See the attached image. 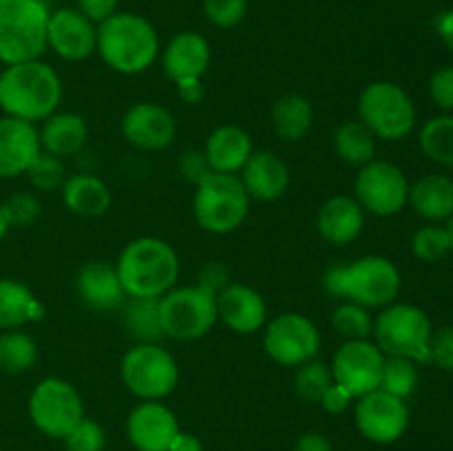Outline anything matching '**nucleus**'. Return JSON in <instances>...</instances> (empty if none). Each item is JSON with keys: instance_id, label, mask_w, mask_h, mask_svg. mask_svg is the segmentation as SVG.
<instances>
[{"instance_id": "obj_16", "label": "nucleus", "mask_w": 453, "mask_h": 451, "mask_svg": "<svg viewBox=\"0 0 453 451\" xmlns=\"http://www.w3.org/2000/svg\"><path fill=\"white\" fill-rule=\"evenodd\" d=\"M122 137L142 153H159L175 141V115L155 102H135L119 119Z\"/></svg>"}, {"instance_id": "obj_38", "label": "nucleus", "mask_w": 453, "mask_h": 451, "mask_svg": "<svg viewBox=\"0 0 453 451\" xmlns=\"http://www.w3.org/2000/svg\"><path fill=\"white\" fill-rule=\"evenodd\" d=\"M411 252H414L416 259L427 261V264H434V261H441L447 255H451L449 234H447L445 226L429 224L416 230L414 237H411Z\"/></svg>"}, {"instance_id": "obj_28", "label": "nucleus", "mask_w": 453, "mask_h": 451, "mask_svg": "<svg viewBox=\"0 0 453 451\" xmlns=\"http://www.w3.org/2000/svg\"><path fill=\"white\" fill-rule=\"evenodd\" d=\"M414 212L427 224H442L453 217V180L441 172L420 177L410 184V199Z\"/></svg>"}, {"instance_id": "obj_11", "label": "nucleus", "mask_w": 453, "mask_h": 451, "mask_svg": "<svg viewBox=\"0 0 453 451\" xmlns=\"http://www.w3.org/2000/svg\"><path fill=\"white\" fill-rule=\"evenodd\" d=\"M31 423L49 438H62L84 418V401L75 385L60 376L42 378L29 396Z\"/></svg>"}, {"instance_id": "obj_47", "label": "nucleus", "mask_w": 453, "mask_h": 451, "mask_svg": "<svg viewBox=\"0 0 453 451\" xmlns=\"http://www.w3.org/2000/svg\"><path fill=\"white\" fill-rule=\"evenodd\" d=\"M352 402H354V398L349 396V394L345 392V389L341 387V385L332 383L330 387L326 389V394H323V396H321L319 405H321L323 409L327 411V414L339 416V414H345V411L349 409V405H352Z\"/></svg>"}, {"instance_id": "obj_21", "label": "nucleus", "mask_w": 453, "mask_h": 451, "mask_svg": "<svg viewBox=\"0 0 453 451\" xmlns=\"http://www.w3.org/2000/svg\"><path fill=\"white\" fill-rule=\"evenodd\" d=\"M162 69L173 84L184 80L203 78L211 66V42L197 31H180L159 53Z\"/></svg>"}, {"instance_id": "obj_54", "label": "nucleus", "mask_w": 453, "mask_h": 451, "mask_svg": "<svg viewBox=\"0 0 453 451\" xmlns=\"http://www.w3.org/2000/svg\"><path fill=\"white\" fill-rule=\"evenodd\" d=\"M447 234H449V248H451V255H453V217L449 221H447Z\"/></svg>"}, {"instance_id": "obj_6", "label": "nucleus", "mask_w": 453, "mask_h": 451, "mask_svg": "<svg viewBox=\"0 0 453 451\" xmlns=\"http://www.w3.org/2000/svg\"><path fill=\"white\" fill-rule=\"evenodd\" d=\"M432 332L434 325L423 308L394 301L374 317L372 340L385 356H403L418 365H429Z\"/></svg>"}, {"instance_id": "obj_52", "label": "nucleus", "mask_w": 453, "mask_h": 451, "mask_svg": "<svg viewBox=\"0 0 453 451\" xmlns=\"http://www.w3.org/2000/svg\"><path fill=\"white\" fill-rule=\"evenodd\" d=\"M168 451H203V445L195 433H186L180 429V433L175 436Z\"/></svg>"}, {"instance_id": "obj_13", "label": "nucleus", "mask_w": 453, "mask_h": 451, "mask_svg": "<svg viewBox=\"0 0 453 451\" xmlns=\"http://www.w3.org/2000/svg\"><path fill=\"white\" fill-rule=\"evenodd\" d=\"M354 197L367 215L394 217L407 206L410 180L401 166L383 159H372L358 168Z\"/></svg>"}, {"instance_id": "obj_2", "label": "nucleus", "mask_w": 453, "mask_h": 451, "mask_svg": "<svg viewBox=\"0 0 453 451\" xmlns=\"http://www.w3.org/2000/svg\"><path fill=\"white\" fill-rule=\"evenodd\" d=\"M62 80L44 60L9 65L0 75V109L9 118L25 122H44L60 109Z\"/></svg>"}, {"instance_id": "obj_43", "label": "nucleus", "mask_w": 453, "mask_h": 451, "mask_svg": "<svg viewBox=\"0 0 453 451\" xmlns=\"http://www.w3.org/2000/svg\"><path fill=\"white\" fill-rule=\"evenodd\" d=\"M429 363L442 371H453V325H442L432 332Z\"/></svg>"}, {"instance_id": "obj_27", "label": "nucleus", "mask_w": 453, "mask_h": 451, "mask_svg": "<svg viewBox=\"0 0 453 451\" xmlns=\"http://www.w3.org/2000/svg\"><path fill=\"white\" fill-rule=\"evenodd\" d=\"M60 195L66 210L78 217H87V219L106 215L113 203V193H111L109 184L102 177L87 171L66 175Z\"/></svg>"}, {"instance_id": "obj_32", "label": "nucleus", "mask_w": 453, "mask_h": 451, "mask_svg": "<svg viewBox=\"0 0 453 451\" xmlns=\"http://www.w3.org/2000/svg\"><path fill=\"white\" fill-rule=\"evenodd\" d=\"M124 325L135 343H157L164 336L159 321V299H127Z\"/></svg>"}, {"instance_id": "obj_30", "label": "nucleus", "mask_w": 453, "mask_h": 451, "mask_svg": "<svg viewBox=\"0 0 453 451\" xmlns=\"http://www.w3.org/2000/svg\"><path fill=\"white\" fill-rule=\"evenodd\" d=\"M42 317L44 305L35 299L29 286L16 279H0V330H18Z\"/></svg>"}, {"instance_id": "obj_51", "label": "nucleus", "mask_w": 453, "mask_h": 451, "mask_svg": "<svg viewBox=\"0 0 453 451\" xmlns=\"http://www.w3.org/2000/svg\"><path fill=\"white\" fill-rule=\"evenodd\" d=\"M436 31L438 35H441L442 44L453 53V9L442 11L441 16L436 18Z\"/></svg>"}, {"instance_id": "obj_46", "label": "nucleus", "mask_w": 453, "mask_h": 451, "mask_svg": "<svg viewBox=\"0 0 453 451\" xmlns=\"http://www.w3.org/2000/svg\"><path fill=\"white\" fill-rule=\"evenodd\" d=\"M75 9H80L88 20L100 25L119 11V0H75Z\"/></svg>"}, {"instance_id": "obj_53", "label": "nucleus", "mask_w": 453, "mask_h": 451, "mask_svg": "<svg viewBox=\"0 0 453 451\" xmlns=\"http://www.w3.org/2000/svg\"><path fill=\"white\" fill-rule=\"evenodd\" d=\"M9 230V224H7V217H4V210H3V203H0V241L4 239V234H7Z\"/></svg>"}, {"instance_id": "obj_29", "label": "nucleus", "mask_w": 453, "mask_h": 451, "mask_svg": "<svg viewBox=\"0 0 453 451\" xmlns=\"http://www.w3.org/2000/svg\"><path fill=\"white\" fill-rule=\"evenodd\" d=\"M270 124L279 140L301 141L314 126V106L303 93H286L270 109Z\"/></svg>"}, {"instance_id": "obj_19", "label": "nucleus", "mask_w": 453, "mask_h": 451, "mask_svg": "<svg viewBox=\"0 0 453 451\" xmlns=\"http://www.w3.org/2000/svg\"><path fill=\"white\" fill-rule=\"evenodd\" d=\"M217 317L234 334L250 336L268 323V303L255 287L228 283L217 292Z\"/></svg>"}, {"instance_id": "obj_44", "label": "nucleus", "mask_w": 453, "mask_h": 451, "mask_svg": "<svg viewBox=\"0 0 453 451\" xmlns=\"http://www.w3.org/2000/svg\"><path fill=\"white\" fill-rule=\"evenodd\" d=\"M429 97L445 113H453V66H441L429 80Z\"/></svg>"}, {"instance_id": "obj_35", "label": "nucleus", "mask_w": 453, "mask_h": 451, "mask_svg": "<svg viewBox=\"0 0 453 451\" xmlns=\"http://www.w3.org/2000/svg\"><path fill=\"white\" fill-rule=\"evenodd\" d=\"M418 387V363L403 356H385L380 387L396 398H410Z\"/></svg>"}, {"instance_id": "obj_9", "label": "nucleus", "mask_w": 453, "mask_h": 451, "mask_svg": "<svg viewBox=\"0 0 453 451\" xmlns=\"http://www.w3.org/2000/svg\"><path fill=\"white\" fill-rule=\"evenodd\" d=\"M159 321L164 336L173 340H199L215 327L217 292L202 283L175 286L159 299Z\"/></svg>"}, {"instance_id": "obj_36", "label": "nucleus", "mask_w": 453, "mask_h": 451, "mask_svg": "<svg viewBox=\"0 0 453 451\" xmlns=\"http://www.w3.org/2000/svg\"><path fill=\"white\" fill-rule=\"evenodd\" d=\"M332 327L343 340L372 339L374 317H372V310L363 308V305L341 301L339 308L332 314Z\"/></svg>"}, {"instance_id": "obj_50", "label": "nucleus", "mask_w": 453, "mask_h": 451, "mask_svg": "<svg viewBox=\"0 0 453 451\" xmlns=\"http://www.w3.org/2000/svg\"><path fill=\"white\" fill-rule=\"evenodd\" d=\"M175 87L184 104H199L203 100V96H206V87H203L202 78L184 80V82H177Z\"/></svg>"}, {"instance_id": "obj_1", "label": "nucleus", "mask_w": 453, "mask_h": 451, "mask_svg": "<svg viewBox=\"0 0 453 451\" xmlns=\"http://www.w3.org/2000/svg\"><path fill=\"white\" fill-rule=\"evenodd\" d=\"M97 56L119 75H140L155 65L162 53L157 29L149 18L118 11L97 25Z\"/></svg>"}, {"instance_id": "obj_10", "label": "nucleus", "mask_w": 453, "mask_h": 451, "mask_svg": "<svg viewBox=\"0 0 453 451\" xmlns=\"http://www.w3.org/2000/svg\"><path fill=\"white\" fill-rule=\"evenodd\" d=\"M119 376L140 401H164L180 383V365L159 343H135L122 356Z\"/></svg>"}, {"instance_id": "obj_37", "label": "nucleus", "mask_w": 453, "mask_h": 451, "mask_svg": "<svg viewBox=\"0 0 453 451\" xmlns=\"http://www.w3.org/2000/svg\"><path fill=\"white\" fill-rule=\"evenodd\" d=\"M334 383L332 380V370L327 363L312 358V361L303 363L296 367L295 374V392L301 401L305 402H319L326 389Z\"/></svg>"}, {"instance_id": "obj_18", "label": "nucleus", "mask_w": 453, "mask_h": 451, "mask_svg": "<svg viewBox=\"0 0 453 451\" xmlns=\"http://www.w3.org/2000/svg\"><path fill=\"white\" fill-rule=\"evenodd\" d=\"M180 433V423L162 401H142L127 418V436L137 451H168Z\"/></svg>"}, {"instance_id": "obj_24", "label": "nucleus", "mask_w": 453, "mask_h": 451, "mask_svg": "<svg viewBox=\"0 0 453 451\" xmlns=\"http://www.w3.org/2000/svg\"><path fill=\"white\" fill-rule=\"evenodd\" d=\"M243 188L257 202H277L290 186V168L274 150H255L239 172Z\"/></svg>"}, {"instance_id": "obj_40", "label": "nucleus", "mask_w": 453, "mask_h": 451, "mask_svg": "<svg viewBox=\"0 0 453 451\" xmlns=\"http://www.w3.org/2000/svg\"><path fill=\"white\" fill-rule=\"evenodd\" d=\"M203 13L217 29H233L248 16V0H203Z\"/></svg>"}, {"instance_id": "obj_4", "label": "nucleus", "mask_w": 453, "mask_h": 451, "mask_svg": "<svg viewBox=\"0 0 453 451\" xmlns=\"http://www.w3.org/2000/svg\"><path fill=\"white\" fill-rule=\"evenodd\" d=\"M323 287L339 301L380 310L394 303L401 294V270L383 255H365L352 264L334 265L323 277Z\"/></svg>"}, {"instance_id": "obj_26", "label": "nucleus", "mask_w": 453, "mask_h": 451, "mask_svg": "<svg viewBox=\"0 0 453 451\" xmlns=\"http://www.w3.org/2000/svg\"><path fill=\"white\" fill-rule=\"evenodd\" d=\"M40 124L42 126L38 128V135L44 153L56 155L66 162L87 146L88 124L75 111H56Z\"/></svg>"}, {"instance_id": "obj_49", "label": "nucleus", "mask_w": 453, "mask_h": 451, "mask_svg": "<svg viewBox=\"0 0 453 451\" xmlns=\"http://www.w3.org/2000/svg\"><path fill=\"white\" fill-rule=\"evenodd\" d=\"M295 451H332V442L321 432H305L296 438Z\"/></svg>"}, {"instance_id": "obj_5", "label": "nucleus", "mask_w": 453, "mask_h": 451, "mask_svg": "<svg viewBox=\"0 0 453 451\" xmlns=\"http://www.w3.org/2000/svg\"><path fill=\"white\" fill-rule=\"evenodd\" d=\"M250 202V195L243 188L239 175L211 171L195 186V221L211 234H230L248 219Z\"/></svg>"}, {"instance_id": "obj_22", "label": "nucleus", "mask_w": 453, "mask_h": 451, "mask_svg": "<svg viewBox=\"0 0 453 451\" xmlns=\"http://www.w3.org/2000/svg\"><path fill=\"white\" fill-rule=\"evenodd\" d=\"M365 215L354 195H334L326 199L317 212V230L332 246H348L361 237Z\"/></svg>"}, {"instance_id": "obj_14", "label": "nucleus", "mask_w": 453, "mask_h": 451, "mask_svg": "<svg viewBox=\"0 0 453 451\" xmlns=\"http://www.w3.org/2000/svg\"><path fill=\"white\" fill-rule=\"evenodd\" d=\"M385 354L372 339L343 340L332 356V380L357 398L380 387Z\"/></svg>"}, {"instance_id": "obj_3", "label": "nucleus", "mask_w": 453, "mask_h": 451, "mask_svg": "<svg viewBox=\"0 0 453 451\" xmlns=\"http://www.w3.org/2000/svg\"><path fill=\"white\" fill-rule=\"evenodd\" d=\"M127 299H162L177 286L180 256L159 237H137L128 241L115 261Z\"/></svg>"}, {"instance_id": "obj_33", "label": "nucleus", "mask_w": 453, "mask_h": 451, "mask_svg": "<svg viewBox=\"0 0 453 451\" xmlns=\"http://www.w3.org/2000/svg\"><path fill=\"white\" fill-rule=\"evenodd\" d=\"M420 150L432 162L453 168V115H436L420 128Z\"/></svg>"}, {"instance_id": "obj_31", "label": "nucleus", "mask_w": 453, "mask_h": 451, "mask_svg": "<svg viewBox=\"0 0 453 451\" xmlns=\"http://www.w3.org/2000/svg\"><path fill=\"white\" fill-rule=\"evenodd\" d=\"M334 150L341 162L349 166H365L376 155V137L361 119H345L334 131Z\"/></svg>"}, {"instance_id": "obj_23", "label": "nucleus", "mask_w": 453, "mask_h": 451, "mask_svg": "<svg viewBox=\"0 0 453 451\" xmlns=\"http://www.w3.org/2000/svg\"><path fill=\"white\" fill-rule=\"evenodd\" d=\"M75 292L84 305L97 312H113L127 303V292L119 283L115 264L104 261H88L78 270Z\"/></svg>"}, {"instance_id": "obj_55", "label": "nucleus", "mask_w": 453, "mask_h": 451, "mask_svg": "<svg viewBox=\"0 0 453 451\" xmlns=\"http://www.w3.org/2000/svg\"><path fill=\"white\" fill-rule=\"evenodd\" d=\"M0 75H3V62H0Z\"/></svg>"}, {"instance_id": "obj_39", "label": "nucleus", "mask_w": 453, "mask_h": 451, "mask_svg": "<svg viewBox=\"0 0 453 451\" xmlns=\"http://www.w3.org/2000/svg\"><path fill=\"white\" fill-rule=\"evenodd\" d=\"M25 175L29 177L34 188L60 190L66 180V164L65 159L56 157V155H49L44 150H40V155L34 159V164H31Z\"/></svg>"}, {"instance_id": "obj_12", "label": "nucleus", "mask_w": 453, "mask_h": 451, "mask_svg": "<svg viewBox=\"0 0 453 451\" xmlns=\"http://www.w3.org/2000/svg\"><path fill=\"white\" fill-rule=\"evenodd\" d=\"M264 349L281 367H299L321 352L317 323L301 312H283L264 325Z\"/></svg>"}, {"instance_id": "obj_48", "label": "nucleus", "mask_w": 453, "mask_h": 451, "mask_svg": "<svg viewBox=\"0 0 453 451\" xmlns=\"http://www.w3.org/2000/svg\"><path fill=\"white\" fill-rule=\"evenodd\" d=\"M197 283L211 287L212 292H219L221 287L228 286V270H226L221 264L203 265L202 272H199V281Z\"/></svg>"}, {"instance_id": "obj_42", "label": "nucleus", "mask_w": 453, "mask_h": 451, "mask_svg": "<svg viewBox=\"0 0 453 451\" xmlns=\"http://www.w3.org/2000/svg\"><path fill=\"white\" fill-rule=\"evenodd\" d=\"M66 449L69 451H102L104 449V429L96 420L84 416L73 429L65 436Z\"/></svg>"}, {"instance_id": "obj_34", "label": "nucleus", "mask_w": 453, "mask_h": 451, "mask_svg": "<svg viewBox=\"0 0 453 451\" xmlns=\"http://www.w3.org/2000/svg\"><path fill=\"white\" fill-rule=\"evenodd\" d=\"M38 361V345L27 332L7 330L0 334V371L22 374Z\"/></svg>"}, {"instance_id": "obj_45", "label": "nucleus", "mask_w": 453, "mask_h": 451, "mask_svg": "<svg viewBox=\"0 0 453 451\" xmlns=\"http://www.w3.org/2000/svg\"><path fill=\"white\" fill-rule=\"evenodd\" d=\"M177 168H180V175L195 186L211 172L203 150H186V153H181Z\"/></svg>"}, {"instance_id": "obj_17", "label": "nucleus", "mask_w": 453, "mask_h": 451, "mask_svg": "<svg viewBox=\"0 0 453 451\" xmlns=\"http://www.w3.org/2000/svg\"><path fill=\"white\" fill-rule=\"evenodd\" d=\"M47 49L65 62L87 60L97 49V25L75 7L53 9L49 13Z\"/></svg>"}, {"instance_id": "obj_7", "label": "nucleus", "mask_w": 453, "mask_h": 451, "mask_svg": "<svg viewBox=\"0 0 453 451\" xmlns=\"http://www.w3.org/2000/svg\"><path fill=\"white\" fill-rule=\"evenodd\" d=\"M49 13L42 0H0V62L4 66L42 57Z\"/></svg>"}, {"instance_id": "obj_41", "label": "nucleus", "mask_w": 453, "mask_h": 451, "mask_svg": "<svg viewBox=\"0 0 453 451\" xmlns=\"http://www.w3.org/2000/svg\"><path fill=\"white\" fill-rule=\"evenodd\" d=\"M4 217H7L9 228H27L35 224L40 217V202L31 193H16L3 203Z\"/></svg>"}, {"instance_id": "obj_15", "label": "nucleus", "mask_w": 453, "mask_h": 451, "mask_svg": "<svg viewBox=\"0 0 453 451\" xmlns=\"http://www.w3.org/2000/svg\"><path fill=\"white\" fill-rule=\"evenodd\" d=\"M354 418L357 427L367 440L379 442V445H392L410 427V409L403 398L376 389L357 398L354 405Z\"/></svg>"}, {"instance_id": "obj_25", "label": "nucleus", "mask_w": 453, "mask_h": 451, "mask_svg": "<svg viewBox=\"0 0 453 451\" xmlns=\"http://www.w3.org/2000/svg\"><path fill=\"white\" fill-rule=\"evenodd\" d=\"M252 153H255V146H252L250 133L237 124L217 126L203 144V155L212 172L239 175Z\"/></svg>"}, {"instance_id": "obj_20", "label": "nucleus", "mask_w": 453, "mask_h": 451, "mask_svg": "<svg viewBox=\"0 0 453 451\" xmlns=\"http://www.w3.org/2000/svg\"><path fill=\"white\" fill-rule=\"evenodd\" d=\"M38 126L18 118H0V180H13L29 171L38 157Z\"/></svg>"}, {"instance_id": "obj_8", "label": "nucleus", "mask_w": 453, "mask_h": 451, "mask_svg": "<svg viewBox=\"0 0 453 451\" xmlns=\"http://www.w3.org/2000/svg\"><path fill=\"white\" fill-rule=\"evenodd\" d=\"M358 119L376 140L401 141L416 128V106L410 93L392 80L370 82L358 96Z\"/></svg>"}]
</instances>
